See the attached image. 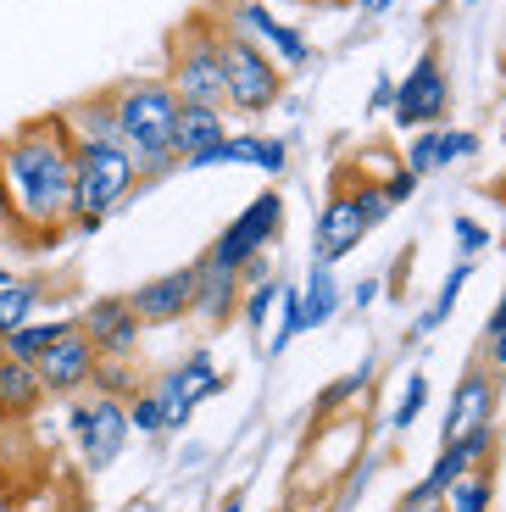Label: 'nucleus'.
<instances>
[{
    "label": "nucleus",
    "instance_id": "nucleus-33",
    "mask_svg": "<svg viewBox=\"0 0 506 512\" xmlns=\"http://www.w3.org/2000/svg\"><path fill=\"white\" fill-rule=\"evenodd\" d=\"M451 234H456V251H462V262H473V256L490 245V229H484L479 218H468V212H456V218H451Z\"/></svg>",
    "mask_w": 506,
    "mask_h": 512
},
{
    "label": "nucleus",
    "instance_id": "nucleus-39",
    "mask_svg": "<svg viewBox=\"0 0 506 512\" xmlns=\"http://www.w3.org/2000/svg\"><path fill=\"white\" fill-rule=\"evenodd\" d=\"M490 362H495V368H506V329L490 334Z\"/></svg>",
    "mask_w": 506,
    "mask_h": 512
},
{
    "label": "nucleus",
    "instance_id": "nucleus-29",
    "mask_svg": "<svg viewBox=\"0 0 506 512\" xmlns=\"http://www.w3.org/2000/svg\"><path fill=\"white\" fill-rule=\"evenodd\" d=\"M423 407H429V373H406V390H401V401H395V429H412V423L423 418Z\"/></svg>",
    "mask_w": 506,
    "mask_h": 512
},
{
    "label": "nucleus",
    "instance_id": "nucleus-45",
    "mask_svg": "<svg viewBox=\"0 0 506 512\" xmlns=\"http://www.w3.org/2000/svg\"><path fill=\"white\" fill-rule=\"evenodd\" d=\"M0 229H6V206H0Z\"/></svg>",
    "mask_w": 506,
    "mask_h": 512
},
{
    "label": "nucleus",
    "instance_id": "nucleus-27",
    "mask_svg": "<svg viewBox=\"0 0 506 512\" xmlns=\"http://www.w3.org/2000/svg\"><path fill=\"white\" fill-rule=\"evenodd\" d=\"M295 334H301V284H279V329H273V357L290 346Z\"/></svg>",
    "mask_w": 506,
    "mask_h": 512
},
{
    "label": "nucleus",
    "instance_id": "nucleus-6",
    "mask_svg": "<svg viewBox=\"0 0 506 512\" xmlns=\"http://www.w3.org/2000/svg\"><path fill=\"white\" fill-rule=\"evenodd\" d=\"M279 234H284V195H279V190H262L256 201H245L240 218H234V223H228V229L212 240L206 262L240 273L251 256H267V245H279Z\"/></svg>",
    "mask_w": 506,
    "mask_h": 512
},
{
    "label": "nucleus",
    "instance_id": "nucleus-40",
    "mask_svg": "<svg viewBox=\"0 0 506 512\" xmlns=\"http://www.w3.org/2000/svg\"><path fill=\"white\" fill-rule=\"evenodd\" d=\"M490 334H501L506 329V290H501V301H495V312H490V323H484Z\"/></svg>",
    "mask_w": 506,
    "mask_h": 512
},
{
    "label": "nucleus",
    "instance_id": "nucleus-17",
    "mask_svg": "<svg viewBox=\"0 0 506 512\" xmlns=\"http://www.w3.org/2000/svg\"><path fill=\"white\" fill-rule=\"evenodd\" d=\"M228 140V117L223 106H195V101H178L173 117V156L184 167H206V156Z\"/></svg>",
    "mask_w": 506,
    "mask_h": 512
},
{
    "label": "nucleus",
    "instance_id": "nucleus-22",
    "mask_svg": "<svg viewBox=\"0 0 506 512\" xmlns=\"http://www.w3.org/2000/svg\"><path fill=\"white\" fill-rule=\"evenodd\" d=\"M62 123H67L73 140H117V117H112V101H106V95H89V101L67 106Z\"/></svg>",
    "mask_w": 506,
    "mask_h": 512
},
{
    "label": "nucleus",
    "instance_id": "nucleus-1",
    "mask_svg": "<svg viewBox=\"0 0 506 512\" xmlns=\"http://www.w3.org/2000/svg\"><path fill=\"white\" fill-rule=\"evenodd\" d=\"M0 206L23 240H56L73 223V134L62 112L28 117L0 140Z\"/></svg>",
    "mask_w": 506,
    "mask_h": 512
},
{
    "label": "nucleus",
    "instance_id": "nucleus-38",
    "mask_svg": "<svg viewBox=\"0 0 506 512\" xmlns=\"http://www.w3.org/2000/svg\"><path fill=\"white\" fill-rule=\"evenodd\" d=\"M379 295H384V279H379V273H373V279L351 284V307H356V312H367V307H373V301H379Z\"/></svg>",
    "mask_w": 506,
    "mask_h": 512
},
{
    "label": "nucleus",
    "instance_id": "nucleus-35",
    "mask_svg": "<svg viewBox=\"0 0 506 512\" xmlns=\"http://www.w3.org/2000/svg\"><path fill=\"white\" fill-rule=\"evenodd\" d=\"M468 156H479V134L473 128H440V167L468 162Z\"/></svg>",
    "mask_w": 506,
    "mask_h": 512
},
{
    "label": "nucleus",
    "instance_id": "nucleus-10",
    "mask_svg": "<svg viewBox=\"0 0 506 512\" xmlns=\"http://www.w3.org/2000/svg\"><path fill=\"white\" fill-rule=\"evenodd\" d=\"M223 373H217L212 351H190V357L178 362L162 384H156V401H162V429H184L195 418V407L212 396H223Z\"/></svg>",
    "mask_w": 506,
    "mask_h": 512
},
{
    "label": "nucleus",
    "instance_id": "nucleus-30",
    "mask_svg": "<svg viewBox=\"0 0 506 512\" xmlns=\"http://www.w3.org/2000/svg\"><path fill=\"white\" fill-rule=\"evenodd\" d=\"M445 128V123H440ZM440 128H418V134H412V145H406V173H434V167H440Z\"/></svg>",
    "mask_w": 506,
    "mask_h": 512
},
{
    "label": "nucleus",
    "instance_id": "nucleus-21",
    "mask_svg": "<svg viewBox=\"0 0 506 512\" xmlns=\"http://www.w3.org/2000/svg\"><path fill=\"white\" fill-rule=\"evenodd\" d=\"M39 401H45V390H39L34 368H28V362H6V357H0V418H28Z\"/></svg>",
    "mask_w": 506,
    "mask_h": 512
},
{
    "label": "nucleus",
    "instance_id": "nucleus-42",
    "mask_svg": "<svg viewBox=\"0 0 506 512\" xmlns=\"http://www.w3.org/2000/svg\"><path fill=\"white\" fill-rule=\"evenodd\" d=\"M217 512H245V496H223V501H217Z\"/></svg>",
    "mask_w": 506,
    "mask_h": 512
},
{
    "label": "nucleus",
    "instance_id": "nucleus-4",
    "mask_svg": "<svg viewBox=\"0 0 506 512\" xmlns=\"http://www.w3.org/2000/svg\"><path fill=\"white\" fill-rule=\"evenodd\" d=\"M217 67H223V106H234L240 117H262L284 101V67L228 23H217Z\"/></svg>",
    "mask_w": 506,
    "mask_h": 512
},
{
    "label": "nucleus",
    "instance_id": "nucleus-7",
    "mask_svg": "<svg viewBox=\"0 0 506 512\" xmlns=\"http://www.w3.org/2000/svg\"><path fill=\"white\" fill-rule=\"evenodd\" d=\"M451 112V73H445L440 51H423L418 62L406 67V78L395 84L390 117L401 128H440Z\"/></svg>",
    "mask_w": 506,
    "mask_h": 512
},
{
    "label": "nucleus",
    "instance_id": "nucleus-26",
    "mask_svg": "<svg viewBox=\"0 0 506 512\" xmlns=\"http://www.w3.org/2000/svg\"><path fill=\"white\" fill-rule=\"evenodd\" d=\"M273 307H279V284H273V279H262V284H245L240 312H234V318H240L251 334H262V329H267V318H273Z\"/></svg>",
    "mask_w": 506,
    "mask_h": 512
},
{
    "label": "nucleus",
    "instance_id": "nucleus-3",
    "mask_svg": "<svg viewBox=\"0 0 506 512\" xmlns=\"http://www.w3.org/2000/svg\"><path fill=\"white\" fill-rule=\"evenodd\" d=\"M140 167L117 140H73V234H95L117 206L134 201Z\"/></svg>",
    "mask_w": 506,
    "mask_h": 512
},
{
    "label": "nucleus",
    "instance_id": "nucleus-13",
    "mask_svg": "<svg viewBox=\"0 0 506 512\" xmlns=\"http://www.w3.org/2000/svg\"><path fill=\"white\" fill-rule=\"evenodd\" d=\"M95 346H89L84 334H78V323L56 340L51 351H39L34 357V379L45 396H78V390H89V379H95Z\"/></svg>",
    "mask_w": 506,
    "mask_h": 512
},
{
    "label": "nucleus",
    "instance_id": "nucleus-43",
    "mask_svg": "<svg viewBox=\"0 0 506 512\" xmlns=\"http://www.w3.org/2000/svg\"><path fill=\"white\" fill-rule=\"evenodd\" d=\"M0 284H12V268H6V262H0Z\"/></svg>",
    "mask_w": 506,
    "mask_h": 512
},
{
    "label": "nucleus",
    "instance_id": "nucleus-32",
    "mask_svg": "<svg viewBox=\"0 0 506 512\" xmlns=\"http://www.w3.org/2000/svg\"><path fill=\"white\" fill-rule=\"evenodd\" d=\"M128 429H140V435H167L162 429V401H156V390H140V396H128Z\"/></svg>",
    "mask_w": 506,
    "mask_h": 512
},
{
    "label": "nucleus",
    "instance_id": "nucleus-41",
    "mask_svg": "<svg viewBox=\"0 0 506 512\" xmlns=\"http://www.w3.org/2000/svg\"><path fill=\"white\" fill-rule=\"evenodd\" d=\"M356 6H362V12H367V17H379V12H390L395 0H356Z\"/></svg>",
    "mask_w": 506,
    "mask_h": 512
},
{
    "label": "nucleus",
    "instance_id": "nucleus-5",
    "mask_svg": "<svg viewBox=\"0 0 506 512\" xmlns=\"http://www.w3.org/2000/svg\"><path fill=\"white\" fill-rule=\"evenodd\" d=\"M167 90L195 106H223V67H217V23L190 17L167 39Z\"/></svg>",
    "mask_w": 506,
    "mask_h": 512
},
{
    "label": "nucleus",
    "instance_id": "nucleus-16",
    "mask_svg": "<svg viewBox=\"0 0 506 512\" xmlns=\"http://www.w3.org/2000/svg\"><path fill=\"white\" fill-rule=\"evenodd\" d=\"M495 379H490V368H468L462 379H456V390H451V407H445V429H440V440L451 446V440H462V435H479V429H495Z\"/></svg>",
    "mask_w": 506,
    "mask_h": 512
},
{
    "label": "nucleus",
    "instance_id": "nucleus-37",
    "mask_svg": "<svg viewBox=\"0 0 506 512\" xmlns=\"http://www.w3.org/2000/svg\"><path fill=\"white\" fill-rule=\"evenodd\" d=\"M390 101H395V78L384 73V78H373V90H367V112H362V117H379V112H390Z\"/></svg>",
    "mask_w": 506,
    "mask_h": 512
},
{
    "label": "nucleus",
    "instance_id": "nucleus-24",
    "mask_svg": "<svg viewBox=\"0 0 506 512\" xmlns=\"http://www.w3.org/2000/svg\"><path fill=\"white\" fill-rule=\"evenodd\" d=\"M468 279H473V262H456V268L445 273L440 295H434V307H423V318H418V334H434V329H445V323H451V312H456V301H462V290H468Z\"/></svg>",
    "mask_w": 506,
    "mask_h": 512
},
{
    "label": "nucleus",
    "instance_id": "nucleus-25",
    "mask_svg": "<svg viewBox=\"0 0 506 512\" xmlns=\"http://www.w3.org/2000/svg\"><path fill=\"white\" fill-rule=\"evenodd\" d=\"M39 295H45V284H34V279H12V284H0V334H12L17 323L34 318Z\"/></svg>",
    "mask_w": 506,
    "mask_h": 512
},
{
    "label": "nucleus",
    "instance_id": "nucleus-36",
    "mask_svg": "<svg viewBox=\"0 0 506 512\" xmlns=\"http://www.w3.org/2000/svg\"><path fill=\"white\" fill-rule=\"evenodd\" d=\"M379 190L390 195V206H401V201H412V195H418V173H406V167H390V179H384Z\"/></svg>",
    "mask_w": 506,
    "mask_h": 512
},
{
    "label": "nucleus",
    "instance_id": "nucleus-31",
    "mask_svg": "<svg viewBox=\"0 0 506 512\" xmlns=\"http://www.w3.org/2000/svg\"><path fill=\"white\" fill-rule=\"evenodd\" d=\"M367 384H373V362H362L356 373H345L334 390H323V401H317V412H340L345 401H356V396H367Z\"/></svg>",
    "mask_w": 506,
    "mask_h": 512
},
{
    "label": "nucleus",
    "instance_id": "nucleus-8",
    "mask_svg": "<svg viewBox=\"0 0 506 512\" xmlns=\"http://www.w3.org/2000/svg\"><path fill=\"white\" fill-rule=\"evenodd\" d=\"M67 429H73L78 440V457H84V468H95V474H106L117 457H123L128 446V407L112 396H95V401H78L73 412H67Z\"/></svg>",
    "mask_w": 506,
    "mask_h": 512
},
{
    "label": "nucleus",
    "instance_id": "nucleus-14",
    "mask_svg": "<svg viewBox=\"0 0 506 512\" xmlns=\"http://www.w3.org/2000/svg\"><path fill=\"white\" fill-rule=\"evenodd\" d=\"M128 307L145 329H167V323H184L195 307V262L190 268H173V273H156L145 279L140 290H128Z\"/></svg>",
    "mask_w": 506,
    "mask_h": 512
},
{
    "label": "nucleus",
    "instance_id": "nucleus-2",
    "mask_svg": "<svg viewBox=\"0 0 506 512\" xmlns=\"http://www.w3.org/2000/svg\"><path fill=\"white\" fill-rule=\"evenodd\" d=\"M117 117V145L134 156L140 179H167L178 167L173 156V117H178V95L167 90V78H123L106 90Z\"/></svg>",
    "mask_w": 506,
    "mask_h": 512
},
{
    "label": "nucleus",
    "instance_id": "nucleus-19",
    "mask_svg": "<svg viewBox=\"0 0 506 512\" xmlns=\"http://www.w3.org/2000/svg\"><path fill=\"white\" fill-rule=\"evenodd\" d=\"M345 307V290L334 279V268H306V284H301V334L306 329H329Z\"/></svg>",
    "mask_w": 506,
    "mask_h": 512
},
{
    "label": "nucleus",
    "instance_id": "nucleus-11",
    "mask_svg": "<svg viewBox=\"0 0 506 512\" xmlns=\"http://www.w3.org/2000/svg\"><path fill=\"white\" fill-rule=\"evenodd\" d=\"M223 23L240 28L245 39H256V45H262V51L273 56L279 67H306V62H312V39H306L295 23L273 17V6H267V0H234Z\"/></svg>",
    "mask_w": 506,
    "mask_h": 512
},
{
    "label": "nucleus",
    "instance_id": "nucleus-23",
    "mask_svg": "<svg viewBox=\"0 0 506 512\" xmlns=\"http://www.w3.org/2000/svg\"><path fill=\"white\" fill-rule=\"evenodd\" d=\"M495 507V479L484 474V468H473V474H462L451 490L440 496V512H490Z\"/></svg>",
    "mask_w": 506,
    "mask_h": 512
},
{
    "label": "nucleus",
    "instance_id": "nucleus-20",
    "mask_svg": "<svg viewBox=\"0 0 506 512\" xmlns=\"http://www.w3.org/2000/svg\"><path fill=\"white\" fill-rule=\"evenodd\" d=\"M67 329H73V318H28V323H17L12 334H0V357H6V362H28V368H34L39 351H51Z\"/></svg>",
    "mask_w": 506,
    "mask_h": 512
},
{
    "label": "nucleus",
    "instance_id": "nucleus-18",
    "mask_svg": "<svg viewBox=\"0 0 506 512\" xmlns=\"http://www.w3.org/2000/svg\"><path fill=\"white\" fill-rule=\"evenodd\" d=\"M240 295H245V284H240V273L234 268H217V262H195V307H190V318H201L206 329H223L234 312H240Z\"/></svg>",
    "mask_w": 506,
    "mask_h": 512
},
{
    "label": "nucleus",
    "instance_id": "nucleus-28",
    "mask_svg": "<svg viewBox=\"0 0 506 512\" xmlns=\"http://www.w3.org/2000/svg\"><path fill=\"white\" fill-rule=\"evenodd\" d=\"M95 396H112V401H123V396H140V384H134V362H95Z\"/></svg>",
    "mask_w": 506,
    "mask_h": 512
},
{
    "label": "nucleus",
    "instance_id": "nucleus-44",
    "mask_svg": "<svg viewBox=\"0 0 506 512\" xmlns=\"http://www.w3.org/2000/svg\"><path fill=\"white\" fill-rule=\"evenodd\" d=\"M306 6H340V0H306Z\"/></svg>",
    "mask_w": 506,
    "mask_h": 512
},
{
    "label": "nucleus",
    "instance_id": "nucleus-34",
    "mask_svg": "<svg viewBox=\"0 0 506 512\" xmlns=\"http://www.w3.org/2000/svg\"><path fill=\"white\" fill-rule=\"evenodd\" d=\"M345 195H351V201H356V212H362V218H367V229H379V223H384V218H390V212H395V206H390V195H384L379 184H356V190H345Z\"/></svg>",
    "mask_w": 506,
    "mask_h": 512
},
{
    "label": "nucleus",
    "instance_id": "nucleus-46",
    "mask_svg": "<svg viewBox=\"0 0 506 512\" xmlns=\"http://www.w3.org/2000/svg\"><path fill=\"white\" fill-rule=\"evenodd\" d=\"M462 6H479V0H462Z\"/></svg>",
    "mask_w": 506,
    "mask_h": 512
},
{
    "label": "nucleus",
    "instance_id": "nucleus-15",
    "mask_svg": "<svg viewBox=\"0 0 506 512\" xmlns=\"http://www.w3.org/2000/svg\"><path fill=\"white\" fill-rule=\"evenodd\" d=\"M367 234H373V229H367V218L356 212L351 195H345V190L329 195L323 212H317V229H312V268H334V262H345Z\"/></svg>",
    "mask_w": 506,
    "mask_h": 512
},
{
    "label": "nucleus",
    "instance_id": "nucleus-12",
    "mask_svg": "<svg viewBox=\"0 0 506 512\" xmlns=\"http://www.w3.org/2000/svg\"><path fill=\"white\" fill-rule=\"evenodd\" d=\"M490 451H495V429H479V435H462V440H451V446H440L434 468L423 474V485L412 490V496H406V507H412V512L434 507V501H440V496H445V490H451L462 474L484 468V462H490Z\"/></svg>",
    "mask_w": 506,
    "mask_h": 512
},
{
    "label": "nucleus",
    "instance_id": "nucleus-9",
    "mask_svg": "<svg viewBox=\"0 0 506 512\" xmlns=\"http://www.w3.org/2000/svg\"><path fill=\"white\" fill-rule=\"evenodd\" d=\"M78 334H84L101 362H134L140 357V340H145V323L134 318L128 295H95L84 312H78Z\"/></svg>",
    "mask_w": 506,
    "mask_h": 512
}]
</instances>
